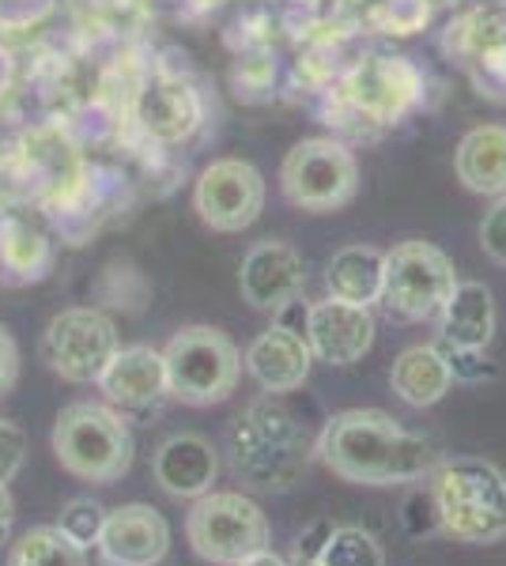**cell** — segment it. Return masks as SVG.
<instances>
[{
    "label": "cell",
    "mask_w": 506,
    "mask_h": 566,
    "mask_svg": "<svg viewBox=\"0 0 506 566\" xmlns=\"http://www.w3.org/2000/svg\"><path fill=\"white\" fill-rule=\"evenodd\" d=\"M318 461L337 480L359 488H401L431 480L443 453L431 438L401 427L379 408H348L326 419L318 434Z\"/></svg>",
    "instance_id": "1"
},
{
    "label": "cell",
    "mask_w": 506,
    "mask_h": 566,
    "mask_svg": "<svg viewBox=\"0 0 506 566\" xmlns=\"http://www.w3.org/2000/svg\"><path fill=\"white\" fill-rule=\"evenodd\" d=\"M435 525L457 544L506 541V472L484 458H443L431 472Z\"/></svg>",
    "instance_id": "2"
},
{
    "label": "cell",
    "mask_w": 506,
    "mask_h": 566,
    "mask_svg": "<svg viewBox=\"0 0 506 566\" xmlns=\"http://www.w3.org/2000/svg\"><path fill=\"white\" fill-rule=\"evenodd\" d=\"M50 446L61 469L84 483H117L128 476L136 458L125 416L114 405H99V400L64 405L53 419Z\"/></svg>",
    "instance_id": "3"
},
{
    "label": "cell",
    "mask_w": 506,
    "mask_h": 566,
    "mask_svg": "<svg viewBox=\"0 0 506 566\" xmlns=\"http://www.w3.org/2000/svg\"><path fill=\"white\" fill-rule=\"evenodd\" d=\"M163 363H167V392L189 408L224 405L242 378V352L216 325H182L163 344Z\"/></svg>",
    "instance_id": "4"
},
{
    "label": "cell",
    "mask_w": 506,
    "mask_h": 566,
    "mask_svg": "<svg viewBox=\"0 0 506 566\" xmlns=\"http://www.w3.org/2000/svg\"><path fill=\"white\" fill-rule=\"evenodd\" d=\"M186 536L205 563L235 566L272 544V525L254 499L238 495V491H208V495L193 499Z\"/></svg>",
    "instance_id": "5"
},
{
    "label": "cell",
    "mask_w": 506,
    "mask_h": 566,
    "mask_svg": "<svg viewBox=\"0 0 506 566\" xmlns=\"http://www.w3.org/2000/svg\"><path fill=\"white\" fill-rule=\"evenodd\" d=\"M117 348H122V336H117L114 317L95 306H72L53 314L50 325L42 328L39 355L61 381L95 386Z\"/></svg>",
    "instance_id": "6"
},
{
    "label": "cell",
    "mask_w": 506,
    "mask_h": 566,
    "mask_svg": "<svg viewBox=\"0 0 506 566\" xmlns=\"http://www.w3.org/2000/svg\"><path fill=\"white\" fill-rule=\"evenodd\" d=\"M457 287V269L438 245L401 242L385 253L382 303L397 322H435Z\"/></svg>",
    "instance_id": "7"
},
{
    "label": "cell",
    "mask_w": 506,
    "mask_h": 566,
    "mask_svg": "<svg viewBox=\"0 0 506 566\" xmlns=\"http://www.w3.org/2000/svg\"><path fill=\"white\" fill-rule=\"evenodd\" d=\"M280 189L302 212H337L359 193V163L340 140L310 136L283 155Z\"/></svg>",
    "instance_id": "8"
},
{
    "label": "cell",
    "mask_w": 506,
    "mask_h": 566,
    "mask_svg": "<svg viewBox=\"0 0 506 566\" xmlns=\"http://www.w3.org/2000/svg\"><path fill=\"white\" fill-rule=\"evenodd\" d=\"M193 208L200 223L219 234H238L257 223L265 208V178L246 159H216L200 170L193 189Z\"/></svg>",
    "instance_id": "9"
},
{
    "label": "cell",
    "mask_w": 506,
    "mask_h": 566,
    "mask_svg": "<svg viewBox=\"0 0 506 566\" xmlns=\"http://www.w3.org/2000/svg\"><path fill=\"white\" fill-rule=\"evenodd\" d=\"M95 552L103 566H159L171 552V522L148 502H125L106 510Z\"/></svg>",
    "instance_id": "10"
},
{
    "label": "cell",
    "mask_w": 506,
    "mask_h": 566,
    "mask_svg": "<svg viewBox=\"0 0 506 566\" xmlns=\"http://www.w3.org/2000/svg\"><path fill=\"white\" fill-rule=\"evenodd\" d=\"M302 287H307V261L288 242H257L238 269V295L254 310L280 314L283 306H291L302 295Z\"/></svg>",
    "instance_id": "11"
},
{
    "label": "cell",
    "mask_w": 506,
    "mask_h": 566,
    "mask_svg": "<svg viewBox=\"0 0 506 566\" xmlns=\"http://www.w3.org/2000/svg\"><path fill=\"white\" fill-rule=\"evenodd\" d=\"M374 310L344 303V298H321L307 306V344L314 359L329 367H352L374 348Z\"/></svg>",
    "instance_id": "12"
},
{
    "label": "cell",
    "mask_w": 506,
    "mask_h": 566,
    "mask_svg": "<svg viewBox=\"0 0 506 566\" xmlns=\"http://www.w3.org/2000/svg\"><path fill=\"white\" fill-rule=\"evenodd\" d=\"M250 378L272 397H283V392H296L307 386L310 367H314V352L307 344V333L302 328H291L283 322H276L265 328L261 336H254V344L242 355Z\"/></svg>",
    "instance_id": "13"
},
{
    "label": "cell",
    "mask_w": 506,
    "mask_h": 566,
    "mask_svg": "<svg viewBox=\"0 0 506 566\" xmlns=\"http://www.w3.org/2000/svg\"><path fill=\"white\" fill-rule=\"evenodd\" d=\"M152 476L167 491L171 499H200L211 491V483L219 476V458L216 446L205 434H171L167 442L155 446L152 453Z\"/></svg>",
    "instance_id": "14"
},
{
    "label": "cell",
    "mask_w": 506,
    "mask_h": 566,
    "mask_svg": "<svg viewBox=\"0 0 506 566\" xmlns=\"http://www.w3.org/2000/svg\"><path fill=\"white\" fill-rule=\"evenodd\" d=\"M95 386L103 389L106 405H114V408L159 405L163 397H171L163 348H152V344H128V348H117V355L106 363L103 378H99Z\"/></svg>",
    "instance_id": "15"
},
{
    "label": "cell",
    "mask_w": 506,
    "mask_h": 566,
    "mask_svg": "<svg viewBox=\"0 0 506 566\" xmlns=\"http://www.w3.org/2000/svg\"><path fill=\"white\" fill-rule=\"evenodd\" d=\"M435 322L450 355H481L495 340V328H499L492 287L481 280H457L454 295L446 298Z\"/></svg>",
    "instance_id": "16"
},
{
    "label": "cell",
    "mask_w": 506,
    "mask_h": 566,
    "mask_svg": "<svg viewBox=\"0 0 506 566\" xmlns=\"http://www.w3.org/2000/svg\"><path fill=\"white\" fill-rule=\"evenodd\" d=\"M457 374L454 363L443 348L435 344H412L393 359L390 370V389L397 392L409 408H431L454 389Z\"/></svg>",
    "instance_id": "17"
},
{
    "label": "cell",
    "mask_w": 506,
    "mask_h": 566,
    "mask_svg": "<svg viewBox=\"0 0 506 566\" xmlns=\"http://www.w3.org/2000/svg\"><path fill=\"white\" fill-rule=\"evenodd\" d=\"M454 170L468 193L503 197L506 193V125H476V129H468L454 151Z\"/></svg>",
    "instance_id": "18"
},
{
    "label": "cell",
    "mask_w": 506,
    "mask_h": 566,
    "mask_svg": "<svg viewBox=\"0 0 506 566\" xmlns=\"http://www.w3.org/2000/svg\"><path fill=\"white\" fill-rule=\"evenodd\" d=\"M136 117L155 140H186L200 125V103L182 80H155L136 103Z\"/></svg>",
    "instance_id": "19"
},
{
    "label": "cell",
    "mask_w": 506,
    "mask_h": 566,
    "mask_svg": "<svg viewBox=\"0 0 506 566\" xmlns=\"http://www.w3.org/2000/svg\"><path fill=\"white\" fill-rule=\"evenodd\" d=\"M382 283H385V253L374 245H344L326 264V287L333 298L359 306L382 303Z\"/></svg>",
    "instance_id": "20"
},
{
    "label": "cell",
    "mask_w": 506,
    "mask_h": 566,
    "mask_svg": "<svg viewBox=\"0 0 506 566\" xmlns=\"http://www.w3.org/2000/svg\"><path fill=\"white\" fill-rule=\"evenodd\" d=\"M8 566H87V552L72 544L58 525H34L12 544Z\"/></svg>",
    "instance_id": "21"
},
{
    "label": "cell",
    "mask_w": 506,
    "mask_h": 566,
    "mask_svg": "<svg viewBox=\"0 0 506 566\" xmlns=\"http://www.w3.org/2000/svg\"><path fill=\"white\" fill-rule=\"evenodd\" d=\"M318 559L326 566H385V552L371 528L329 525L326 541L318 547Z\"/></svg>",
    "instance_id": "22"
},
{
    "label": "cell",
    "mask_w": 506,
    "mask_h": 566,
    "mask_svg": "<svg viewBox=\"0 0 506 566\" xmlns=\"http://www.w3.org/2000/svg\"><path fill=\"white\" fill-rule=\"evenodd\" d=\"M103 525H106V506L95 499H72L61 506V517H58V528L69 536L76 547H95L99 536H103Z\"/></svg>",
    "instance_id": "23"
},
{
    "label": "cell",
    "mask_w": 506,
    "mask_h": 566,
    "mask_svg": "<svg viewBox=\"0 0 506 566\" xmlns=\"http://www.w3.org/2000/svg\"><path fill=\"white\" fill-rule=\"evenodd\" d=\"M27 464V434L16 419L0 416V483H12Z\"/></svg>",
    "instance_id": "24"
},
{
    "label": "cell",
    "mask_w": 506,
    "mask_h": 566,
    "mask_svg": "<svg viewBox=\"0 0 506 566\" xmlns=\"http://www.w3.org/2000/svg\"><path fill=\"white\" fill-rule=\"evenodd\" d=\"M481 245H484L487 258L506 269V197L495 200V208L484 216V223H481Z\"/></svg>",
    "instance_id": "25"
},
{
    "label": "cell",
    "mask_w": 506,
    "mask_h": 566,
    "mask_svg": "<svg viewBox=\"0 0 506 566\" xmlns=\"http://www.w3.org/2000/svg\"><path fill=\"white\" fill-rule=\"evenodd\" d=\"M16 381H20V344L0 325V400L16 389Z\"/></svg>",
    "instance_id": "26"
},
{
    "label": "cell",
    "mask_w": 506,
    "mask_h": 566,
    "mask_svg": "<svg viewBox=\"0 0 506 566\" xmlns=\"http://www.w3.org/2000/svg\"><path fill=\"white\" fill-rule=\"evenodd\" d=\"M326 528H329V525H326ZM321 541H326V533H321ZM321 541H310V536H302L299 547H296V555L288 559V566H326V563L318 559Z\"/></svg>",
    "instance_id": "27"
},
{
    "label": "cell",
    "mask_w": 506,
    "mask_h": 566,
    "mask_svg": "<svg viewBox=\"0 0 506 566\" xmlns=\"http://www.w3.org/2000/svg\"><path fill=\"white\" fill-rule=\"evenodd\" d=\"M12 525H16V499L8 491V483H0V544L12 536Z\"/></svg>",
    "instance_id": "28"
},
{
    "label": "cell",
    "mask_w": 506,
    "mask_h": 566,
    "mask_svg": "<svg viewBox=\"0 0 506 566\" xmlns=\"http://www.w3.org/2000/svg\"><path fill=\"white\" fill-rule=\"evenodd\" d=\"M235 566H288V559H283V555H276L272 547H265V552H257V555H250V559H242Z\"/></svg>",
    "instance_id": "29"
}]
</instances>
